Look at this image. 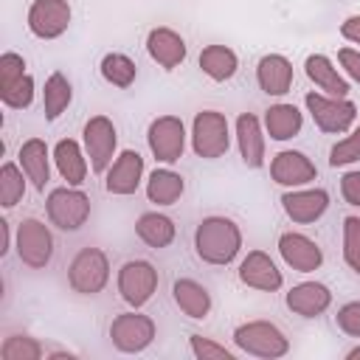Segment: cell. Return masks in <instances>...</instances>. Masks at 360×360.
I'll list each match as a JSON object with an SVG mask.
<instances>
[{
	"label": "cell",
	"instance_id": "obj_33",
	"mask_svg": "<svg viewBox=\"0 0 360 360\" xmlns=\"http://www.w3.org/2000/svg\"><path fill=\"white\" fill-rule=\"evenodd\" d=\"M0 357L3 360H39L42 346L28 335H11V338H6V343L0 349Z\"/></svg>",
	"mask_w": 360,
	"mask_h": 360
},
{
	"label": "cell",
	"instance_id": "obj_39",
	"mask_svg": "<svg viewBox=\"0 0 360 360\" xmlns=\"http://www.w3.org/2000/svg\"><path fill=\"white\" fill-rule=\"evenodd\" d=\"M338 326L349 338H360V301H349L338 309Z\"/></svg>",
	"mask_w": 360,
	"mask_h": 360
},
{
	"label": "cell",
	"instance_id": "obj_25",
	"mask_svg": "<svg viewBox=\"0 0 360 360\" xmlns=\"http://www.w3.org/2000/svg\"><path fill=\"white\" fill-rule=\"evenodd\" d=\"M135 233H138V239H141L143 245L160 250V248H169V245L174 242L177 228H174V222H172L166 214L146 211V214L138 217V222H135Z\"/></svg>",
	"mask_w": 360,
	"mask_h": 360
},
{
	"label": "cell",
	"instance_id": "obj_1",
	"mask_svg": "<svg viewBox=\"0 0 360 360\" xmlns=\"http://www.w3.org/2000/svg\"><path fill=\"white\" fill-rule=\"evenodd\" d=\"M242 248V231L228 217H205L194 231V250L208 264H231Z\"/></svg>",
	"mask_w": 360,
	"mask_h": 360
},
{
	"label": "cell",
	"instance_id": "obj_9",
	"mask_svg": "<svg viewBox=\"0 0 360 360\" xmlns=\"http://www.w3.org/2000/svg\"><path fill=\"white\" fill-rule=\"evenodd\" d=\"M158 290V270L146 259H132L118 270V292L129 307H143Z\"/></svg>",
	"mask_w": 360,
	"mask_h": 360
},
{
	"label": "cell",
	"instance_id": "obj_26",
	"mask_svg": "<svg viewBox=\"0 0 360 360\" xmlns=\"http://www.w3.org/2000/svg\"><path fill=\"white\" fill-rule=\"evenodd\" d=\"M53 160H56V169H59L62 180H68V186H82L84 183L87 163H84V155H82V149L73 138H62L53 146Z\"/></svg>",
	"mask_w": 360,
	"mask_h": 360
},
{
	"label": "cell",
	"instance_id": "obj_8",
	"mask_svg": "<svg viewBox=\"0 0 360 360\" xmlns=\"http://www.w3.org/2000/svg\"><path fill=\"white\" fill-rule=\"evenodd\" d=\"M110 340L124 354L143 352L155 340V321L141 312H124L110 323Z\"/></svg>",
	"mask_w": 360,
	"mask_h": 360
},
{
	"label": "cell",
	"instance_id": "obj_21",
	"mask_svg": "<svg viewBox=\"0 0 360 360\" xmlns=\"http://www.w3.org/2000/svg\"><path fill=\"white\" fill-rule=\"evenodd\" d=\"M146 51H149V56H152L160 68H166V70L177 68V65L186 59V42H183V37H180L177 31H172V28H152L149 37H146Z\"/></svg>",
	"mask_w": 360,
	"mask_h": 360
},
{
	"label": "cell",
	"instance_id": "obj_23",
	"mask_svg": "<svg viewBox=\"0 0 360 360\" xmlns=\"http://www.w3.org/2000/svg\"><path fill=\"white\" fill-rule=\"evenodd\" d=\"M172 298H174V304L180 307V312H186V315L194 318V321H200V318H205V315L211 312V295H208V290H205L200 281H194V278H177V281L172 284Z\"/></svg>",
	"mask_w": 360,
	"mask_h": 360
},
{
	"label": "cell",
	"instance_id": "obj_12",
	"mask_svg": "<svg viewBox=\"0 0 360 360\" xmlns=\"http://www.w3.org/2000/svg\"><path fill=\"white\" fill-rule=\"evenodd\" d=\"M115 127L107 115H93L87 124H84V149L90 155V169L96 174L107 172L110 160H112V152H115Z\"/></svg>",
	"mask_w": 360,
	"mask_h": 360
},
{
	"label": "cell",
	"instance_id": "obj_5",
	"mask_svg": "<svg viewBox=\"0 0 360 360\" xmlns=\"http://www.w3.org/2000/svg\"><path fill=\"white\" fill-rule=\"evenodd\" d=\"M45 208H48V219L62 231H79L90 217L87 194L79 188H68V186L53 188L45 200Z\"/></svg>",
	"mask_w": 360,
	"mask_h": 360
},
{
	"label": "cell",
	"instance_id": "obj_32",
	"mask_svg": "<svg viewBox=\"0 0 360 360\" xmlns=\"http://www.w3.org/2000/svg\"><path fill=\"white\" fill-rule=\"evenodd\" d=\"M25 194V180L22 172L14 163H3L0 169V205L3 208H14Z\"/></svg>",
	"mask_w": 360,
	"mask_h": 360
},
{
	"label": "cell",
	"instance_id": "obj_7",
	"mask_svg": "<svg viewBox=\"0 0 360 360\" xmlns=\"http://www.w3.org/2000/svg\"><path fill=\"white\" fill-rule=\"evenodd\" d=\"M17 256L22 264L34 267V270H42L51 256H53V236L48 231L45 222L28 217L20 222L17 228Z\"/></svg>",
	"mask_w": 360,
	"mask_h": 360
},
{
	"label": "cell",
	"instance_id": "obj_4",
	"mask_svg": "<svg viewBox=\"0 0 360 360\" xmlns=\"http://www.w3.org/2000/svg\"><path fill=\"white\" fill-rule=\"evenodd\" d=\"M231 135H228V121L222 112L217 110H202L194 115V127H191V146L200 158L205 160H217L228 152Z\"/></svg>",
	"mask_w": 360,
	"mask_h": 360
},
{
	"label": "cell",
	"instance_id": "obj_19",
	"mask_svg": "<svg viewBox=\"0 0 360 360\" xmlns=\"http://www.w3.org/2000/svg\"><path fill=\"white\" fill-rule=\"evenodd\" d=\"M256 82L267 96H284L292 84V65L281 53H267L256 65Z\"/></svg>",
	"mask_w": 360,
	"mask_h": 360
},
{
	"label": "cell",
	"instance_id": "obj_20",
	"mask_svg": "<svg viewBox=\"0 0 360 360\" xmlns=\"http://www.w3.org/2000/svg\"><path fill=\"white\" fill-rule=\"evenodd\" d=\"M236 141H239V155L248 169H262L264 166V135L259 127V118L253 112H242L236 118Z\"/></svg>",
	"mask_w": 360,
	"mask_h": 360
},
{
	"label": "cell",
	"instance_id": "obj_11",
	"mask_svg": "<svg viewBox=\"0 0 360 360\" xmlns=\"http://www.w3.org/2000/svg\"><path fill=\"white\" fill-rule=\"evenodd\" d=\"M70 25L68 0H34L28 8V31L39 39H56Z\"/></svg>",
	"mask_w": 360,
	"mask_h": 360
},
{
	"label": "cell",
	"instance_id": "obj_13",
	"mask_svg": "<svg viewBox=\"0 0 360 360\" xmlns=\"http://www.w3.org/2000/svg\"><path fill=\"white\" fill-rule=\"evenodd\" d=\"M281 208L284 214L298 222V225H309L315 219H321L329 208V194L323 188H304V191H287L281 194Z\"/></svg>",
	"mask_w": 360,
	"mask_h": 360
},
{
	"label": "cell",
	"instance_id": "obj_15",
	"mask_svg": "<svg viewBox=\"0 0 360 360\" xmlns=\"http://www.w3.org/2000/svg\"><path fill=\"white\" fill-rule=\"evenodd\" d=\"M239 281L253 287V290H264V292H276L284 278H281V270L276 267V262L264 253V250H250L242 264H239Z\"/></svg>",
	"mask_w": 360,
	"mask_h": 360
},
{
	"label": "cell",
	"instance_id": "obj_22",
	"mask_svg": "<svg viewBox=\"0 0 360 360\" xmlns=\"http://www.w3.org/2000/svg\"><path fill=\"white\" fill-rule=\"evenodd\" d=\"M304 70H307L309 82H315V87H321L326 96H332V98H346V93H349V82L338 73V68H335L323 53H312V56H307Z\"/></svg>",
	"mask_w": 360,
	"mask_h": 360
},
{
	"label": "cell",
	"instance_id": "obj_30",
	"mask_svg": "<svg viewBox=\"0 0 360 360\" xmlns=\"http://www.w3.org/2000/svg\"><path fill=\"white\" fill-rule=\"evenodd\" d=\"M73 98V87L70 82L62 76V73H51L48 82H45V90H42V110H45V118L48 121H56L68 104Z\"/></svg>",
	"mask_w": 360,
	"mask_h": 360
},
{
	"label": "cell",
	"instance_id": "obj_34",
	"mask_svg": "<svg viewBox=\"0 0 360 360\" xmlns=\"http://www.w3.org/2000/svg\"><path fill=\"white\" fill-rule=\"evenodd\" d=\"M343 259L360 276V217L343 219Z\"/></svg>",
	"mask_w": 360,
	"mask_h": 360
},
{
	"label": "cell",
	"instance_id": "obj_44",
	"mask_svg": "<svg viewBox=\"0 0 360 360\" xmlns=\"http://www.w3.org/2000/svg\"><path fill=\"white\" fill-rule=\"evenodd\" d=\"M346 360H360V346H354V349L346 354Z\"/></svg>",
	"mask_w": 360,
	"mask_h": 360
},
{
	"label": "cell",
	"instance_id": "obj_6",
	"mask_svg": "<svg viewBox=\"0 0 360 360\" xmlns=\"http://www.w3.org/2000/svg\"><path fill=\"white\" fill-rule=\"evenodd\" d=\"M315 127L321 132H346L354 124L357 107L349 98H332V96H321V93H307L304 98Z\"/></svg>",
	"mask_w": 360,
	"mask_h": 360
},
{
	"label": "cell",
	"instance_id": "obj_2",
	"mask_svg": "<svg viewBox=\"0 0 360 360\" xmlns=\"http://www.w3.org/2000/svg\"><path fill=\"white\" fill-rule=\"evenodd\" d=\"M233 343L248 352V354H256V357H284L290 352V340L287 335L270 323V321H248L242 326H236L233 332Z\"/></svg>",
	"mask_w": 360,
	"mask_h": 360
},
{
	"label": "cell",
	"instance_id": "obj_29",
	"mask_svg": "<svg viewBox=\"0 0 360 360\" xmlns=\"http://www.w3.org/2000/svg\"><path fill=\"white\" fill-rule=\"evenodd\" d=\"M186 183L177 172L172 169H155L149 174V183H146V197L149 202H158V205H174L183 194Z\"/></svg>",
	"mask_w": 360,
	"mask_h": 360
},
{
	"label": "cell",
	"instance_id": "obj_17",
	"mask_svg": "<svg viewBox=\"0 0 360 360\" xmlns=\"http://www.w3.org/2000/svg\"><path fill=\"white\" fill-rule=\"evenodd\" d=\"M141 174H143V158H141L135 149H124V152L115 158V163L110 166L104 186H107L110 194L127 197V194H135V191H138Z\"/></svg>",
	"mask_w": 360,
	"mask_h": 360
},
{
	"label": "cell",
	"instance_id": "obj_36",
	"mask_svg": "<svg viewBox=\"0 0 360 360\" xmlns=\"http://www.w3.org/2000/svg\"><path fill=\"white\" fill-rule=\"evenodd\" d=\"M354 160H360V127L329 149V166H335V169L354 163Z\"/></svg>",
	"mask_w": 360,
	"mask_h": 360
},
{
	"label": "cell",
	"instance_id": "obj_43",
	"mask_svg": "<svg viewBox=\"0 0 360 360\" xmlns=\"http://www.w3.org/2000/svg\"><path fill=\"white\" fill-rule=\"evenodd\" d=\"M8 253V222L0 219V256Z\"/></svg>",
	"mask_w": 360,
	"mask_h": 360
},
{
	"label": "cell",
	"instance_id": "obj_24",
	"mask_svg": "<svg viewBox=\"0 0 360 360\" xmlns=\"http://www.w3.org/2000/svg\"><path fill=\"white\" fill-rule=\"evenodd\" d=\"M20 163H22V172L25 177L34 183V188H45L48 180H51V166H48V146L42 138H28L22 146H20Z\"/></svg>",
	"mask_w": 360,
	"mask_h": 360
},
{
	"label": "cell",
	"instance_id": "obj_16",
	"mask_svg": "<svg viewBox=\"0 0 360 360\" xmlns=\"http://www.w3.org/2000/svg\"><path fill=\"white\" fill-rule=\"evenodd\" d=\"M270 177L278 183V186H304V183H312L318 177V169L315 163L304 155V152H295V149H284L273 158L270 163Z\"/></svg>",
	"mask_w": 360,
	"mask_h": 360
},
{
	"label": "cell",
	"instance_id": "obj_14",
	"mask_svg": "<svg viewBox=\"0 0 360 360\" xmlns=\"http://www.w3.org/2000/svg\"><path fill=\"white\" fill-rule=\"evenodd\" d=\"M278 253L298 273H312V270H318L323 264L321 248L309 236H304V233H292V231L281 233L278 236Z\"/></svg>",
	"mask_w": 360,
	"mask_h": 360
},
{
	"label": "cell",
	"instance_id": "obj_37",
	"mask_svg": "<svg viewBox=\"0 0 360 360\" xmlns=\"http://www.w3.org/2000/svg\"><path fill=\"white\" fill-rule=\"evenodd\" d=\"M191 352L197 360H233V352H228L225 346H219L202 335H191Z\"/></svg>",
	"mask_w": 360,
	"mask_h": 360
},
{
	"label": "cell",
	"instance_id": "obj_10",
	"mask_svg": "<svg viewBox=\"0 0 360 360\" xmlns=\"http://www.w3.org/2000/svg\"><path fill=\"white\" fill-rule=\"evenodd\" d=\"M149 149L155 155V160L160 163H177L183 158V146H186V129L183 121L177 115H160L149 124L146 132Z\"/></svg>",
	"mask_w": 360,
	"mask_h": 360
},
{
	"label": "cell",
	"instance_id": "obj_40",
	"mask_svg": "<svg viewBox=\"0 0 360 360\" xmlns=\"http://www.w3.org/2000/svg\"><path fill=\"white\" fill-rule=\"evenodd\" d=\"M340 194L349 205H357L360 208V172H346L340 177Z\"/></svg>",
	"mask_w": 360,
	"mask_h": 360
},
{
	"label": "cell",
	"instance_id": "obj_27",
	"mask_svg": "<svg viewBox=\"0 0 360 360\" xmlns=\"http://www.w3.org/2000/svg\"><path fill=\"white\" fill-rule=\"evenodd\" d=\"M301 124H304V118L295 104H273L264 112V127L273 141H290L292 135L301 132Z\"/></svg>",
	"mask_w": 360,
	"mask_h": 360
},
{
	"label": "cell",
	"instance_id": "obj_3",
	"mask_svg": "<svg viewBox=\"0 0 360 360\" xmlns=\"http://www.w3.org/2000/svg\"><path fill=\"white\" fill-rule=\"evenodd\" d=\"M68 281L76 292L82 295H96L107 287L110 281V262H107V253L98 250V248H82L70 267H68Z\"/></svg>",
	"mask_w": 360,
	"mask_h": 360
},
{
	"label": "cell",
	"instance_id": "obj_28",
	"mask_svg": "<svg viewBox=\"0 0 360 360\" xmlns=\"http://www.w3.org/2000/svg\"><path fill=\"white\" fill-rule=\"evenodd\" d=\"M200 68H202V73H205L208 79H214V82H228V79L236 73L239 59H236V53H233L231 48H225V45H208V48L200 51Z\"/></svg>",
	"mask_w": 360,
	"mask_h": 360
},
{
	"label": "cell",
	"instance_id": "obj_31",
	"mask_svg": "<svg viewBox=\"0 0 360 360\" xmlns=\"http://www.w3.org/2000/svg\"><path fill=\"white\" fill-rule=\"evenodd\" d=\"M135 73H138L135 62L129 56H124V53H107L101 59V76L112 87H121V90L129 87L135 82Z\"/></svg>",
	"mask_w": 360,
	"mask_h": 360
},
{
	"label": "cell",
	"instance_id": "obj_35",
	"mask_svg": "<svg viewBox=\"0 0 360 360\" xmlns=\"http://www.w3.org/2000/svg\"><path fill=\"white\" fill-rule=\"evenodd\" d=\"M0 98H3V104L11 107V110H25V107L34 101V79L25 73V76L17 79L14 84L3 87V90H0Z\"/></svg>",
	"mask_w": 360,
	"mask_h": 360
},
{
	"label": "cell",
	"instance_id": "obj_38",
	"mask_svg": "<svg viewBox=\"0 0 360 360\" xmlns=\"http://www.w3.org/2000/svg\"><path fill=\"white\" fill-rule=\"evenodd\" d=\"M22 76H25V59L20 53H11V51L3 53L0 56V90L8 87V84H14Z\"/></svg>",
	"mask_w": 360,
	"mask_h": 360
},
{
	"label": "cell",
	"instance_id": "obj_41",
	"mask_svg": "<svg viewBox=\"0 0 360 360\" xmlns=\"http://www.w3.org/2000/svg\"><path fill=\"white\" fill-rule=\"evenodd\" d=\"M338 59H340V65H343V70L360 84V53L357 51H352V48H340L338 51Z\"/></svg>",
	"mask_w": 360,
	"mask_h": 360
},
{
	"label": "cell",
	"instance_id": "obj_18",
	"mask_svg": "<svg viewBox=\"0 0 360 360\" xmlns=\"http://www.w3.org/2000/svg\"><path fill=\"white\" fill-rule=\"evenodd\" d=\"M332 304V292L321 281H301L287 292V307L301 318H315L326 312Z\"/></svg>",
	"mask_w": 360,
	"mask_h": 360
},
{
	"label": "cell",
	"instance_id": "obj_42",
	"mask_svg": "<svg viewBox=\"0 0 360 360\" xmlns=\"http://www.w3.org/2000/svg\"><path fill=\"white\" fill-rule=\"evenodd\" d=\"M340 34H343L349 42H357V45H360V14L346 17L343 25H340Z\"/></svg>",
	"mask_w": 360,
	"mask_h": 360
}]
</instances>
